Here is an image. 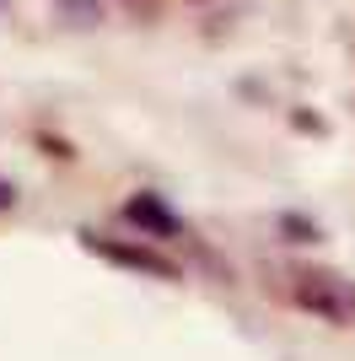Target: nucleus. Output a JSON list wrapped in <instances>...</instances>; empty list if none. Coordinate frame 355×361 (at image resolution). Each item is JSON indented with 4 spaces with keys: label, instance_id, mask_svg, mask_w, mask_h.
Wrapping results in <instances>:
<instances>
[{
    "label": "nucleus",
    "instance_id": "obj_1",
    "mask_svg": "<svg viewBox=\"0 0 355 361\" xmlns=\"http://www.w3.org/2000/svg\"><path fill=\"white\" fill-rule=\"evenodd\" d=\"M280 286L275 297L291 302L296 313H312L323 324H340V329H355V281L328 264H291V270L275 275Z\"/></svg>",
    "mask_w": 355,
    "mask_h": 361
},
{
    "label": "nucleus",
    "instance_id": "obj_2",
    "mask_svg": "<svg viewBox=\"0 0 355 361\" xmlns=\"http://www.w3.org/2000/svg\"><path fill=\"white\" fill-rule=\"evenodd\" d=\"M87 248H92V254H103V259H113V264H124V270L178 281V264L167 254H156V248H140V243H108V238H97V232H87Z\"/></svg>",
    "mask_w": 355,
    "mask_h": 361
},
{
    "label": "nucleus",
    "instance_id": "obj_3",
    "mask_svg": "<svg viewBox=\"0 0 355 361\" xmlns=\"http://www.w3.org/2000/svg\"><path fill=\"white\" fill-rule=\"evenodd\" d=\"M124 221L140 226L146 238H178V232H183V216H178L167 200H156V195H130V205H124Z\"/></svg>",
    "mask_w": 355,
    "mask_h": 361
},
{
    "label": "nucleus",
    "instance_id": "obj_4",
    "mask_svg": "<svg viewBox=\"0 0 355 361\" xmlns=\"http://www.w3.org/2000/svg\"><path fill=\"white\" fill-rule=\"evenodd\" d=\"M11 200H16V195H11V183H0V211H6V205H11Z\"/></svg>",
    "mask_w": 355,
    "mask_h": 361
}]
</instances>
